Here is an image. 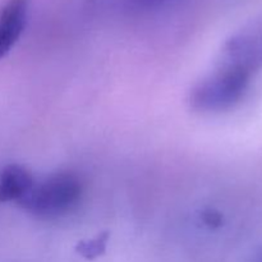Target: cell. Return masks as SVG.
Segmentation results:
<instances>
[{"mask_svg": "<svg viewBox=\"0 0 262 262\" xmlns=\"http://www.w3.org/2000/svg\"><path fill=\"white\" fill-rule=\"evenodd\" d=\"M82 193L83 187L76 174L56 173L41 183H35L19 205L36 216L53 219L76 209Z\"/></svg>", "mask_w": 262, "mask_h": 262, "instance_id": "1", "label": "cell"}, {"mask_svg": "<svg viewBox=\"0 0 262 262\" xmlns=\"http://www.w3.org/2000/svg\"><path fill=\"white\" fill-rule=\"evenodd\" d=\"M252 72L227 61L219 71L194 89L192 104L205 112H220L232 107L245 95Z\"/></svg>", "mask_w": 262, "mask_h": 262, "instance_id": "2", "label": "cell"}, {"mask_svg": "<svg viewBox=\"0 0 262 262\" xmlns=\"http://www.w3.org/2000/svg\"><path fill=\"white\" fill-rule=\"evenodd\" d=\"M228 61L255 72L262 67V17L233 36L225 46Z\"/></svg>", "mask_w": 262, "mask_h": 262, "instance_id": "3", "label": "cell"}, {"mask_svg": "<svg viewBox=\"0 0 262 262\" xmlns=\"http://www.w3.org/2000/svg\"><path fill=\"white\" fill-rule=\"evenodd\" d=\"M30 0H7L0 8V59L19 40L27 25Z\"/></svg>", "mask_w": 262, "mask_h": 262, "instance_id": "4", "label": "cell"}, {"mask_svg": "<svg viewBox=\"0 0 262 262\" xmlns=\"http://www.w3.org/2000/svg\"><path fill=\"white\" fill-rule=\"evenodd\" d=\"M35 186L33 177L23 166L12 164L0 174V202L19 204Z\"/></svg>", "mask_w": 262, "mask_h": 262, "instance_id": "5", "label": "cell"}, {"mask_svg": "<svg viewBox=\"0 0 262 262\" xmlns=\"http://www.w3.org/2000/svg\"><path fill=\"white\" fill-rule=\"evenodd\" d=\"M107 239H109V234L107 233H101V234L92 238V239L81 241L76 246V252L81 255L83 258H86V260H95V258L100 257V256L105 253Z\"/></svg>", "mask_w": 262, "mask_h": 262, "instance_id": "6", "label": "cell"}, {"mask_svg": "<svg viewBox=\"0 0 262 262\" xmlns=\"http://www.w3.org/2000/svg\"><path fill=\"white\" fill-rule=\"evenodd\" d=\"M170 0H128L132 7H135L136 9L141 10H152L156 8L163 7L164 4H166Z\"/></svg>", "mask_w": 262, "mask_h": 262, "instance_id": "7", "label": "cell"}, {"mask_svg": "<svg viewBox=\"0 0 262 262\" xmlns=\"http://www.w3.org/2000/svg\"><path fill=\"white\" fill-rule=\"evenodd\" d=\"M201 219L207 227L210 228H217L223 224V216L220 212L215 211V210H205L201 215Z\"/></svg>", "mask_w": 262, "mask_h": 262, "instance_id": "8", "label": "cell"}, {"mask_svg": "<svg viewBox=\"0 0 262 262\" xmlns=\"http://www.w3.org/2000/svg\"><path fill=\"white\" fill-rule=\"evenodd\" d=\"M255 262H262V251L260 253H258L257 256H256V258H255Z\"/></svg>", "mask_w": 262, "mask_h": 262, "instance_id": "9", "label": "cell"}]
</instances>
